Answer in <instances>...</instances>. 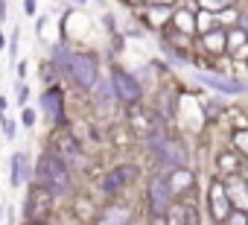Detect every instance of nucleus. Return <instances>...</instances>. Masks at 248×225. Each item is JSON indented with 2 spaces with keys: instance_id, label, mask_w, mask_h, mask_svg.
<instances>
[{
  "instance_id": "10",
  "label": "nucleus",
  "mask_w": 248,
  "mask_h": 225,
  "mask_svg": "<svg viewBox=\"0 0 248 225\" xmlns=\"http://www.w3.org/2000/svg\"><path fill=\"white\" fill-rule=\"evenodd\" d=\"M164 222H167V225H193V222H196V213H193L190 205L172 202V205L167 208V213H164Z\"/></svg>"
},
{
  "instance_id": "13",
  "label": "nucleus",
  "mask_w": 248,
  "mask_h": 225,
  "mask_svg": "<svg viewBox=\"0 0 248 225\" xmlns=\"http://www.w3.org/2000/svg\"><path fill=\"white\" fill-rule=\"evenodd\" d=\"M167 184H170L172 196H178L181 190H187V187L193 184V173H190V170H184V167H175V170L167 176Z\"/></svg>"
},
{
  "instance_id": "1",
  "label": "nucleus",
  "mask_w": 248,
  "mask_h": 225,
  "mask_svg": "<svg viewBox=\"0 0 248 225\" xmlns=\"http://www.w3.org/2000/svg\"><path fill=\"white\" fill-rule=\"evenodd\" d=\"M38 184H41L50 196L67 193V187H70V173H67L64 158H59V155H53V152L41 155V158H38Z\"/></svg>"
},
{
  "instance_id": "19",
  "label": "nucleus",
  "mask_w": 248,
  "mask_h": 225,
  "mask_svg": "<svg viewBox=\"0 0 248 225\" xmlns=\"http://www.w3.org/2000/svg\"><path fill=\"white\" fill-rule=\"evenodd\" d=\"M231 3L233 0H199V6L204 12H225V9H231Z\"/></svg>"
},
{
  "instance_id": "9",
  "label": "nucleus",
  "mask_w": 248,
  "mask_h": 225,
  "mask_svg": "<svg viewBox=\"0 0 248 225\" xmlns=\"http://www.w3.org/2000/svg\"><path fill=\"white\" fill-rule=\"evenodd\" d=\"M196 79H199V82H204V85H207V88H213V91H222V94H245V91H248V85H245V82L225 79V76H219V73H199Z\"/></svg>"
},
{
  "instance_id": "7",
  "label": "nucleus",
  "mask_w": 248,
  "mask_h": 225,
  "mask_svg": "<svg viewBox=\"0 0 248 225\" xmlns=\"http://www.w3.org/2000/svg\"><path fill=\"white\" fill-rule=\"evenodd\" d=\"M222 187H225V196H228L231 208L248 213V181L239 178V176H228V181H222Z\"/></svg>"
},
{
  "instance_id": "15",
  "label": "nucleus",
  "mask_w": 248,
  "mask_h": 225,
  "mask_svg": "<svg viewBox=\"0 0 248 225\" xmlns=\"http://www.w3.org/2000/svg\"><path fill=\"white\" fill-rule=\"evenodd\" d=\"M41 102H44L47 114H50L53 120H62V94H59V91H47V94L41 96Z\"/></svg>"
},
{
  "instance_id": "17",
  "label": "nucleus",
  "mask_w": 248,
  "mask_h": 225,
  "mask_svg": "<svg viewBox=\"0 0 248 225\" xmlns=\"http://www.w3.org/2000/svg\"><path fill=\"white\" fill-rule=\"evenodd\" d=\"M204 47L213 50V53H222L225 50V35L222 32H204Z\"/></svg>"
},
{
  "instance_id": "2",
  "label": "nucleus",
  "mask_w": 248,
  "mask_h": 225,
  "mask_svg": "<svg viewBox=\"0 0 248 225\" xmlns=\"http://www.w3.org/2000/svg\"><path fill=\"white\" fill-rule=\"evenodd\" d=\"M53 62H56V67H59L67 79H73L79 88H93L96 79H99L96 62H93L91 56H64V53H56Z\"/></svg>"
},
{
  "instance_id": "22",
  "label": "nucleus",
  "mask_w": 248,
  "mask_h": 225,
  "mask_svg": "<svg viewBox=\"0 0 248 225\" xmlns=\"http://www.w3.org/2000/svg\"><path fill=\"white\" fill-rule=\"evenodd\" d=\"M225 222H228V225H248V213H245V210H231Z\"/></svg>"
},
{
  "instance_id": "8",
  "label": "nucleus",
  "mask_w": 248,
  "mask_h": 225,
  "mask_svg": "<svg viewBox=\"0 0 248 225\" xmlns=\"http://www.w3.org/2000/svg\"><path fill=\"white\" fill-rule=\"evenodd\" d=\"M207 205H210V216H213L216 222H225L228 213L233 210L231 202H228V196H225L222 181H213V184H210V190H207Z\"/></svg>"
},
{
  "instance_id": "31",
  "label": "nucleus",
  "mask_w": 248,
  "mask_h": 225,
  "mask_svg": "<svg viewBox=\"0 0 248 225\" xmlns=\"http://www.w3.org/2000/svg\"><path fill=\"white\" fill-rule=\"evenodd\" d=\"M3 44H6V41H3V32H0V47H3Z\"/></svg>"
},
{
  "instance_id": "28",
  "label": "nucleus",
  "mask_w": 248,
  "mask_h": 225,
  "mask_svg": "<svg viewBox=\"0 0 248 225\" xmlns=\"http://www.w3.org/2000/svg\"><path fill=\"white\" fill-rule=\"evenodd\" d=\"M6 105H9V99H0V117H6Z\"/></svg>"
},
{
  "instance_id": "12",
  "label": "nucleus",
  "mask_w": 248,
  "mask_h": 225,
  "mask_svg": "<svg viewBox=\"0 0 248 225\" xmlns=\"http://www.w3.org/2000/svg\"><path fill=\"white\" fill-rule=\"evenodd\" d=\"M27 173H30V158H27L24 152H18V155L12 158V164H9V184L18 187V184L27 178Z\"/></svg>"
},
{
  "instance_id": "33",
  "label": "nucleus",
  "mask_w": 248,
  "mask_h": 225,
  "mask_svg": "<svg viewBox=\"0 0 248 225\" xmlns=\"http://www.w3.org/2000/svg\"><path fill=\"white\" fill-rule=\"evenodd\" d=\"M32 225H44V222H32Z\"/></svg>"
},
{
  "instance_id": "21",
  "label": "nucleus",
  "mask_w": 248,
  "mask_h": 225,
  "mask_svg": "<svg viewBox=\"0 0 248 225\" xmlns=\"http://www.w3.org/2000/svg\"><path fill=\"white\" fill-rule=\"evenodd\" d=\"M233 146H236L242 155H248V129H239V132H233Z\"/></svg>"
},
{
  "instance_id": "23",
  "label": "nucleus",
  "mask_w": 248,
  "mask_h": 225,
  "mask_svg": "<svg viewBox=\"0 0 248 225\" xmlns=\"http://www.w3.org/2000/svg\"><path fill=\"white\" fill-rule=\"evenodd\" d=\"M213 24H216V18H213L210 12H199V30H202V32H207Z\"/></svg>"
},
{
  "instance_id": "6",
  "label": "nucleus",
  "mask_w": 248,
  "mask_h": 225,
  "mask_svg": "<svg viewBox=\"0 0 248 225\" xmlns=\"http://www.w3.org/2000/svg\"><path fill=\"white\" fill-rule=\"evenodd\" d=\"M50 210H53V196L44 187H32L30 196H27V216H30V222H41Z\"/></svg>"
},
{
  "instance_id": "5",
  "label": "nucleus",
  "mask_w": 248,
  "mask_h": 225,
  "mask_svg": "<svg viewBox=\"0 0 248 225\" xmlns=\"http://www.w3.org/2000/svg\"><path fill=\"white\" fill-rule=\"evenodd\" d=\"M111 88H114V96H120L123 102H138L140 99V82L135 76H129L126 70L111 73Z\"/></svg>"
},
{
  "instance_id": "32",
  "label": "nucleus",
  "mask_w": 248,
  "mask_h": 225,
  "mask_svg": "<svg viewBox=\"0 0 248 225\" xmlns=\"http://www.w3.org/2000/svg\"><path fill=\"white\" fill-rule=\"evenodd\" d=\"M73 3H85V0H73Z\"/></svg>"
},
{
  "instance_id": "27",
  "label": "nucleus",
  "mask_w": 248,
  "mask_h": 225,
  "mask_svg": "<svg viewBox=\"0 0 248 225\" xmlns=\"http://www.w3.org/2000/svg\"><path fill=\"white\" fill-rule=\"evenodd\" d=\"M24 12L27 15H35V0H24Z\"/></svg>"
},
{
  "instance_id": "20",
  "label": "nucleus",
  "mask_w": 248,
  "mask_h": 225,
  "mask_svg": "<svg viewBox=\"0 0 248 225\" xmlns=\"http://www.w3.org/2000/svg\"><path fill=\"white\" fill-rule=\"evenodd\" d=\"M175 24H178L187 35L196 30V24H193V15H190V12H175Z\"/></svg>"
},
{
  "instance_id": "29",
  "label": "nucleus",
  "mask_w": 248,
  "mask_h": 225,
  "mask_svg": "<svg viewBox=\"0 0 248 225\" xmlns=\"http://www.w3.org/2000/svg\"><path fill=\"white\" fill-rule=\"evenodd\" d=\"M152 225H167V222H164V216H155V222H152Z\"/></svg>"
},
{
  "instance_id": "14",
  "label": "nucleus",
  "mask_w": 248,
  "mask_h": 225,
  "mask_svg": "<svg viewBox=\"0 0 248 225\" xmlns=\"http://www.w3.org/2000/svg\"><path fill=\"white\" fill-rule=\"evenodd\" d=\"M99 225H129V210L126 208H108L102 216H99Z\"/></svg>"
},
{
  "instance_id": "18",
  "label": "nucleus",
  "mask_w": 248,
  "mask_h": 225,
  "mask_svg": "<svg viewBox=\"0 0 248 225\" xmlns=\"http://www.w3.org/2000/svg\"><path fill=\"white\" fill-rule=\"evenodd\" d=\"M216 164H219V170H222V173L233 176V170H236V155H233V152H222V155L216 158Z\"/></svg>"
},
{
  "instance_id": "3",
  "label": "nucleus",
  "mask_w": 248,
  "mask_h": 225,
  "mask_svg": "<svg viewBox=\"0 0 248 225\" xmlns=\"http://www.w3.org/2000/svg\"><path fill=\"white\" fill-rule=\"evenodd\" d=\"M149 146H152V152H155V158L164 164V167H184V161H187V152H184V146L178 144V141H172V138H164L161 135V129H152L149 132Z\"/></svg>"
},
{
  "instance_id": "34",
  "label": "nucleus",
  "mask_w": 248,
  "mask_h": 225,
  "mask_svg": "<svg viewBox=\"0 0 248 225\" xmlns=\"http://www.w3.org/2000/svg\"><path fill=\"white\" fill-rule=\"evenodd\" d=\"M132 3H138V0H132Z\"/></svg>"
},
{
  "instance_id": "26",
  "label": "nucleus",
  "mask_w": 248,
  "mask_h": 225,
  "mask_svg": "<svg viewBox=\"0 0 248 225\" xmlns=\"http://www.w3.org/2000/svg\"><path fill=\"white\" fill-rule=\"evenodd\" d=\"M24 126H35V111H32V108L24 111Z\"/></svg>"
},
{
  "instance_id": "16",
  "label": "nucleus",
  "mask_w": 248,
  "mask_h": 225,
  "mask_svg": "<svg viewBox=\"0 0 248 225\" xmlns=\"http://www.w3.org/2000/svg\"><path fill=\"white\" fill-rule=\"evenodd\" d=\"M93 91H96V99H99V105H102V108H108V105H111V99H114V88H111V82H105V79H96Z\"/></svg>"
},
{
  "instance_id": "11",
  "label": "nucleus",
  "mask_w": 248,
  "mask_h": 225,
  "mask_svg": "<svg viewBox=\"0 0 248 225\" xmlns=\"http://www.w3.org/2000/svg\"><path fill=\"white\" fill-rule=\"evenodd\" d=\"M135 167H117V170H111V176L102 181V187L108 190V193H114V190H120L123 184H126V181H132L135 178Z\"/></svg>"
},
{
  "instance_id": "24",
  "label": "nucleus",
  "mask_w": 248,
  "mask_h": 225,
  "mask_svg": "<svg viewBox=\"0 0 248 225\" xmlns=\"http://www.w3.org/2000/svg\"><path fill=\"white\" fill-rule=\"evenodd\" d=\"M0 123H3V135H6V138H15V120L0 117Z\"/></svg>"
},
{
  "instance_id": "30",
  "label": "nucleus",
  "mask_w": 248,
  "mask_h": 225,
  "mask_svg": "<svg viewBox=\"0 0 248 225\" xmlns=\"http://www.w3.org/2000/svg\"><path fill=\"white\" fill-rule=\"evenodd\" d=\"M152 3H172V0H152Z\"/></svg>"
},
{
  "instance_id": "25",
  "label": "nucleus",
  "mask_w": 248,
  "mask_h": 225,
  "mask_svg": "<svg viewBox=\"0 0 248 225\" xmlns=\"http://www.w3.org/2000/svg\"><path fill=\"white\" fill-rule=\"evenodd\" d=\"M9 53H12V59L18 56V27H12V41H9Z\"/></svg>"
},
{
  "instance_id": "4",
  "label": "nucleus",
  "mask_w": 248,
  "mask_h": 225,
  "mask_svg": "<svg viewBox=\"0 0 248 225\" xmlns=\"http://www.w3.org/2000/svg\"><path fill=\"white\" fill-rule=\"evenodd\" d=\"M170 205H172V190L167 184V176H155L149 181V208L155 216H164Z\"/></svg>"
}]
</instances>
